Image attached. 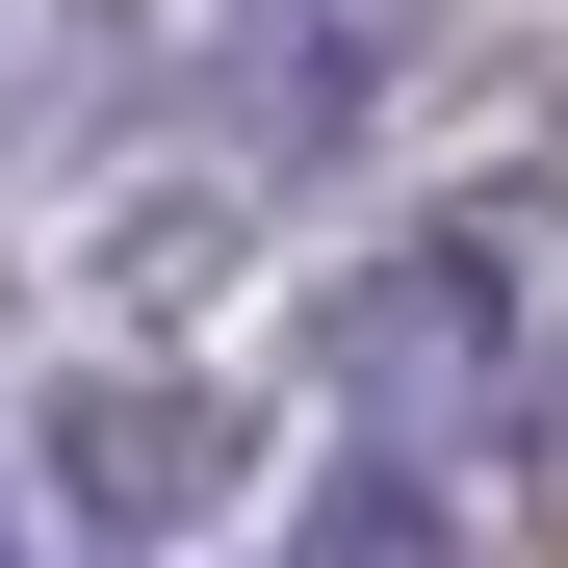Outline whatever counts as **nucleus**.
<instances>
[{
	"label": "nucleus",
	"mask_w": 568,
	"mask_h": 568,
	"mask_svg": "<svg viewBox=\"0 0 568 568\" xmlns=\"http://www.w3.org/2000/svg\"><path fill=\"white\" fill-rule=\"evenodd\" d=\"M311 362H336V414H362V465H414V439H465V414H517V362H542V311H517V258H491V233H414V258H362V284H311Z\"/></svg>",
	"instance_id": "f257e3e1"
},
{
	"label": "nucleus",
	"mask_w": 568,
	"mask_h": 568,
	"mask_svg": "<svg viewBox=\"0 0 568 568\" xmlns=\"http://www.w3.org/2000/svg\"><path fill=\"white\" fill-rule=\"evenodd\" d=\"M284 568H465V491L439 465H336V491L284 517Z\"/></svg>",
	"instance_id": "7ed1b4c3"
},
{
	"label": "nucleus",
	"mask_w": 568,
	"mask_h": 568,
	"mask_svg": "<svg viewBox=\"0 0 568 568\" xmlns=\"http://www.w3.org/2000/svg\"><path fill=\"white\" fill-rule=\"evenodd\" d=\"M27 465L78 491V542H181V517L233 491V414H207V388H155V362H104V388H52Z\"/></svg>",
	"instance_id": "f03ea898"
},
{
	"label": "nucleus",
	"mask_w": 568,
	"mask_h": 568,
	"mask_svg": "<svg viewBox=\"0 0 568 568\" xmlns=\"http://www.w3.org/2000/svg\"><path fill=\"white\" fill-rule=\"evenodd\" d=\"M258 52V130H362V0H233Z\"/></svg>",
	"instance_id": "20e7f679"
}]
</instances>
